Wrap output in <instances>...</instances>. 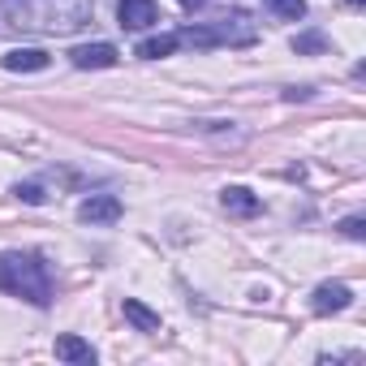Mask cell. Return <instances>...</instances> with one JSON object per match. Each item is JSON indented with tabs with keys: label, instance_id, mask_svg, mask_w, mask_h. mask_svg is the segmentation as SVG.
Returning a JSON list of instances; mask_svg holds the SVG:
<instances>
[{
	"label": "cell",
	"instance_id": "obj_1",
	"mask_svg": "<svg viewBox=\"0 0 366 366\" xmlns=\"http://www.w3.org/2000/svg\"><path fill=\"white\" fill-rule=\"evenodd\" d=\"M14 26L26 31H78L91 22V0H5Z\"/></svg>",
	"mask_w": 366,
	"mask_h": 366
},
{
	"label": "cell",
	"instance_id": "obj_2",
	"mask_svg": "<svg viewBox=\"0 0 366 366\" xmlns=\"http://www.w3.org/2000/svg\"><path fill=\"white\" fill-rule=\"evenodd\" d=\"M0 289L26 297L31 306H48L52 302V276L48 263L39 254H22V250H5L0 254Z\"/></svg>",
	"mask_w": 366,
	"mask_h": 366
},
{
	"label": "cell",
	"instance_id": "obj_3",
	"mask_svg": "<svg viewBox=\"0 0 366 366\" xmlns=\"http://www.w3.org/2000/svg\"><path fill=\"white\" fill-rule=\"evenodd\" d=\"M117 18H121L125 31H147V26L159 22V9H155V0H121Z\"/></svg>",
	"mask_w": 366,
	"mask_h": 366
},
{
	"label": "cell",
	"instance_id": "obj_4",
	"mask_svg": "<svg viewBox=\"0 0 366 366\" xmlns=\"http://www.w3.org/2000/svg\"><path fill=\"white\" fill-rule=\"evenodd\" d=\"M69 56H74L78 69H112L121 52H117L112 44H82V48H74Z\"/></svg>",
	"mask_w": 366,
	"mask_h": 366
},
{
	"label": "cell",
	"instance_id": "obj_5",
	"mask_svg": "<svg viewBox=\"0 0 366 366\" xmlns=\"http://www.w3.org/2000/svg\"><path fill=\"white\" fill-rule=\"evenodd\" d=\"M78 216H82L86 224H117V220H121V203H117L112 194H91V199L78 207Z\"/></svg>",
	"mask_w": 366,
	"mask_h": 366
},
{
	"label": "cell",
	"instance_id": "obj_6",
	"mask_svg": "<svg viewBox=\"0 0 366 366\" xmlns=\"http://www.w3.org/2000/svg\"><path fill=\"white\" fill-rule=\"evenodd\" d=\"M0 65L14 69V74H39V69H48L52 61H48V52H39V48H14V52L0 56Z\"/></svg>",
	"mask_w": 366,
	"mask_h": 366
},
{
	"label": "cell",
	"instance_id": "obj_7",
	"mask_svg": "<svg viewBox=\"0 0 366 366\" xmlns=\"http://www.w3.org/2000/svg\"><path fill=\"white\" fill-rule=\"evenodd\" d=\"M353 302V293H349V285H319L315 289V315H332V310H345Z\"/></svg>",
	"mask_w": 366,
	"mask_h": 366
},
{
	"label": "cell",
	"instance_id": "obj_8",
	"mask_svg": "<svg viewBox=\"0 0 366 366\" xmlns=\"http://www.w3.org/2000/svg\"><path fill=\"white\" fill-rule=\"evenodd\" d=\"M56 357H61V362L91 366V362H95V349H91L82 336H74V332H69V336H56Z\"/></svg>",
	"mask_w": 366,
	"mask_h": 366
},
{
	"label": "cell",
	"instance_id": "obj_9",
	"mask_svg": "<svg viewBox=\"0 0 366 366\" xmlns=\"http://www.w3.org/2000/svg\"><path fill=\"white\" fill-rule=\"evenodd\" d=\"M259 199L246 190V186H229L224 190V212H233V216H259Z\"/></svg>",
	"mask_w": 366,
	"mask_h": 366
},
{
	"label": "cell",
	"instance_id": "obj_10",
	"mask_svg": "<svg viewBox=\"0 0 366 366\" xmlns=\"http://www.w3.org/2000/svg\"><path fill=\"white\" fill-rule=\"evenodd\" d=\"M125 319H129L138 332H159V315H155V310H147L138 297H125Z\"/></svg>",
	"mask_w": 366,
	"mask_h": 366
},
{
	"label": "cell",
	"instance_id": "obj_11",
	"mask_svg": "<svg viewBox=\"0 0 366 366\" xmlns=\"http://www.w3.org/2000/svg\"><path fill=\"white\" fill-rule=\"evenodd\" d=\"M177 35H155V39H142L138 44V56H147V61H159V56H172L177 52Z\"/></svg>",
	"mask_w": 366,
	"mask_h": 366
},
{
	"label": "cell",
	"instance_id": "obj_12",
	"mask_svg": "<svg viewBox=\"0 0 366 366\" xmlns=\"http://www.w3.org/2000/svg\"><path fill=\"white\" fill-rule=\"evenodd\" d=\"M263 5H267L272 14L289 18V22H302V18H306V0H263Z\"/></svg>",
	"mask_w": 366,
	"mask_h": 366
},
{
	"label": "cell",
	"instance_id": "obj_13",
	"mask_svg": "<svg viewBox=\"0 0 366 366\" xmlns=\"http://www.w3.org/2000/svg\"><path fill=\"white\" fill-rule=\"evenodd\" d=\"M340 229H345V237H353V242H362V237H366V224H362V216H349Z\"/></svg>",
	"mask_w": 366,
	"mask_h": 366
},
{
	"label": "cell",
	"instance_id": "obj_14",
	"mask_svg": "<svg viewBox=\"0 0 366 366\" xmlns=\"http://www.w3.org/2000/svg\"><path fill=\"white\" fill-rule=\"evenodd\" d=\"M293 48H297V52H319V48H323V35H306V39H297Z\"/></svg>",
	"mask_w": 366,
	"mask_h": 366
},
{
	"label": "cell",
	"instance_id": "obj_15",
	"mask_svg": "<svg viewBox=\"0 0 366 366\" xmlns=\"http://www.w3.org/2000/svg\"><path fill=\"white\" fill-rule=\"evenodd\" d=\"M18 199H26V203H44L48 194H44L39 186H18Z\"/></svg>",
	"mask_w": 366,
	"mask_h": 366
},
{
	"label": "cell",
	"instance_id": "obj_16",
	"mask_svg": "<svg viewBox=\"0 0 366 366\" xmlns=\"http://www.w3.org/2000/svg\"><path fill=\"white\" fill-rule=\"evenodd\" d=\"M177 5H186V9H203L207 0H177Z\"/></svg>",
	"mask_w": 366,
	"mask_h": 366
},
{
	"label": "cell",
	"instance_id": "obj_17",
	"mask_svg": "<svg viewBox=\"0 0 366 366\" xmlns=\"http://www.w3.org/2000/svg\"><path fill=\"white\" fill-rule=\"evenodd\" d=\"M349 5H362V0H349Z\"/></svg>",
	"mask_w": 366,
	"mask_h": 366
}]
</instances>
